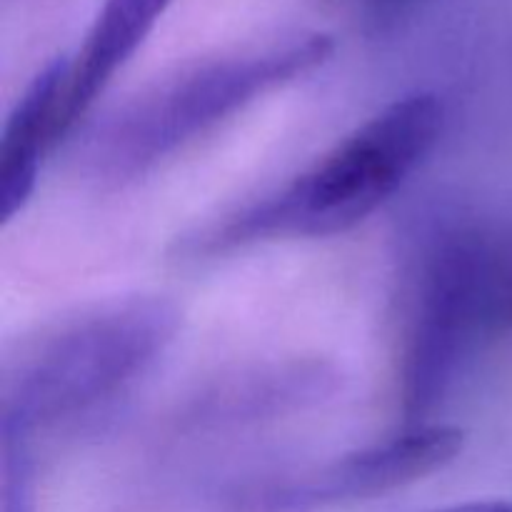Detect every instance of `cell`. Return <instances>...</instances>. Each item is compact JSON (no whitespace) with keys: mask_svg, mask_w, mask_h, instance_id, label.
<instances>
[{"mask_svg":"<svg viewBox=\"0 0 512 512\" xmlns=\"http://www.w3.org/2000/svg\"><path fill=\"white\" fill-rule=\"evenodd\" d=\"M3 512H35L28 445L3 440Z\"/></svg>","mask_w":512,"mask_h":512,"instance_id":"9c48e42d","label":"cell"},{"mask_svg":"<svg viewBox=\"0 0 512 512\" xmlns=\"http://www.w3.org/2000/svg\"><path fill=\"white\" fill-rule=\"evenodd\" d=\"M443 125L445 105L435 93L393 100L278 190L185 235L180 253L200 260L275 240L348 233L403 188Z\"/></svg>","mask_w":512,"mask_h":512,"instance_id":"7a4b0ae2","label":"cell"},{"mask_svg":"<svg viewBox=\"0 0 512 512\" xmlns=\"http://www.w3.org/2000/svg\"><path fill=\"white\" fill-rule=\"evenodd\" d=\"M465 433L455 425L415 423L403 433L320 465L268 495L273 508H318L355 503L413 485L438 473L463 453Z\"/></svg>","mask_w":512,"mask_h":512,"instance_id":"5b68a950","label":"cell"},{"mask_svg":"<svg viewBox=\"0 0 512 512\" xmlns=\"http://www.w3.org/2000/svg\"><path fill=\"white\" fill-rule=\"evenodd\" d=\"M425 512H512V500H470V503L445 505Z\"/></svg>","mask_w":512,"mask_h":512,"instance_id":"8fae6325","label":"cell"},{"mask_svg":"<svg viewBox=\"0 0 512 512\" xmlns=\"http://www.w3.org/2000/svg\"><path fill=\"white\" fill-rule=\"evenodd\" d=\"M180 313L160 295L93 305L23 340L3 365L0 438L25 443L123 393L173 343Z\"/></svg>","mask_w":512,"mask_h":512,"instance_id":"3957f363","label":"cell"},{"mask_svg":"<svg viewBox=\"0 0 512 512\" xmlns=\"http://www.w3.org/2000/svg\"><path fill=\"white\" fill-rule=\"evenodd\" d=\"M70 58L50 60L25 88L10 110L0 148V220H10L28 205L38 185L40 168L65 135L63 103Z\"/></svg>","mask_w":512,"mask_h":512,"instance_id":"8992f818","label":"cell"},{"mask_svg":"<svg viewBox=\"0 0 512 512\" xmlns=\"http://www.w3.org/2000/svg\"><path fill=\"white\" fill-rule=\"evenodd\" d=\"M512 335V218L440 208L420 223L400 275L398 398L425 423L488 350Z\"/></svg>","mask_w":512,"mask_h":512,"instance_id":"6da1fadb","label":"cell"},{"mask_svg":"<svg viewBox=\"0 0 512 512\" xmlns=\"http://www.w3.org/2000/svg\"><path fill=\"white\" fill-rule=\"evenodd\" d=\"M170 3L173 0H103L78 55L70 58L63 103L65 133L75 128L113 75L133 58Z\"/></svg>","mask_w":512,"mask_h":512,"instance_id":"52a82bcc","label":"cell"},{"mask_svg":"<svg viewBox=\"0 0 512 512\" xmlns=\"http://www.w3.org/2000/svg\"><path fill=\"white\" fill-rule=\"evenodd\" d=\"M330 375L323 365H280L233 378L205 395L193 408L195 423H238L278 413L290 405H303L328 393Z\"/></svg>","mask_w":512,"mask_h":512,"instance_id":"ba28073f","label":"cell"},{"mask_svg":"<svg viewBox=\"0 0 512 512\" xmlns=\"http://www.w3.org/2000/svg\"><path fill=\"white\" fill-rule=\"evenodd\" d=\"M418 3L420 0H363V8L370 20H375L378 25H385L398 20L400 15H405Z\"/></svg>","mask_w":512,"mask_h":512,"instance_id":"30bf717a","label":"cell"},{"mask_svg":"<svg viewBox=\"0 0 512 512\" xmlns=\"http://www.w3.org/2000/svg\"><path fill=\"white\" fill-rule=\"evenodd\" d=\"M333 53L328 33H305L178 70L100 123L85 165L103 183L140 178L258 98L323 68Z\"/></svg>","mask_w":512,"mask_h":512,"instance_id":"277c9868","label":"cell"}]
</instances>
